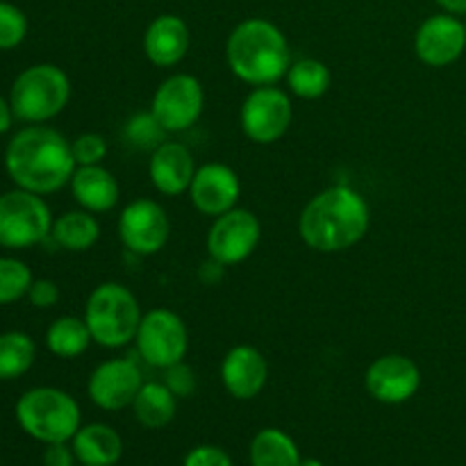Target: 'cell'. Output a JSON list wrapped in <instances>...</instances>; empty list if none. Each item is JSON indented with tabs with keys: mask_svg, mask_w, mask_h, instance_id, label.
<instances>
[{
	"mask_svg": "<svg viewBox=\"0 0 466 466\" xmlns=\"http://www.w3.org/2000/svg\"><path fill=\"white\" fill-rule=\"evenodd\" d=\"M5 168L18 189L48 196L71 185L77 164L71 141L55 127L27 126L9 139Z\"/></svg>",
	"mask_w": 466,
	"mask_h": 466,
	"instance_id": "cell-1",
	"label": "cell"
},
{
	"mask_svg": "<svg viewBox=\"0 0 466 466\" xmlns=\"http://www.w3.org/2000/svg\"><path fill=\"white\" fill-rule=\"evenodd\" d=\"M371 209L367 198L353 187L335 185L319 191L303 208L299 235L308 248L317 253H344L369 232Z\"/></svg>",
	"mask_w": 466,
	"mask_h": 466,
	"instance_id": "cell-2",
	"label": "cell"
},
{
	"mask_svg": "<svg viewBox=\"0 0 466 466\" xmlns=\"http://www.w3.org/2000/svg\"><path fill=\"white\" fill-rule=\"evenodd\" d=\"M226 59L232 76L246 85H278L291 66L289 41L268 18H246L228 35Z\"/></svg>",
	"mask_w": 466,
	"mask_h": 466,
	"instance_id": "cell-3",
	"label": "cell"
},
{
	"mask_svg": "<svg viewBox=\"0 0 466 466\" xmlns=\"http://www.w3.org/2000/svg\"><path fill=\"white\" fill-rule=\"evenodd\" d=\"M137 296L121 282H103L89 294L85 305V321L91 339L103 349H123L135 341L141 323Z\"/></svg>",
	"mask_w": 466,
	"mask_h": 466,
	"instance_id": "cell-4",
	"label": "cell"
},
{
	"mask_svg": "<svg viewBox=\"0 0 466 466\" xmlns=\"http://www.w3.org/2000/svg\"><path fill=\"white\" fill-rule=\"evenodd\" d=\"M16 421L32 440L44 444L71 441L80 431V405L57 387L27 390L16 403Z\"/></svg>",
	"mask_w": 466,
	"mask_h": 466,
	"instance_id": "cell-5",
	"label": "cell"
},
{
	"mask_svg": "<svg viewBox=\"0 0 466 466\" xmlns=\"http://www.w3.org/2000/svg\"><path fill=\"white\" fill-rule=\"evenodd\" d=\"M71 100V80L55 64H35L21 71L9 91L14 116L23 123H46Z\"/></svg>",
	"mask_w": 466,
	"mask_h": 466,
	"instance_id": "cell-6",
	"label": "cell"
},
{
	"mask_svg": "<svg viewBox=\"0 0 466 466\" xmlns=\"http://www.w3.org/2000/svg\"><path fill=\"white\" fill-rule=\"evenodd\" d=\"M53 214L44 196L25 189L0 194V246L21 250L32 248L50 237Z\"/></svg>",
	"mask_w": 466,
	"mask_h": 466,
	"instance_id": "cell-7",
	"label": "cell"
},
{
	"mask_svg": "<svg viewBox=\"0 0 466 466\" xmlns=\"http://www.w3.org/2000/svg\"><path fill=\"white\" fill-rule=\"evenodd\" d=\"M291 118H294V107H291L289 91L276 85L253 86L241 103V130L253 144L268 146L280 141L289 132Z\"/></svg>",
	"mask_w": 466,
	"mask_h": 466,
	"instance_id": "cell-8",
	"label": "cell"
},
{
	"mask_svg": "<svg viewBox=\"0 0 466 466\" xmlns=\"http://www.w3.org/2000/svg\"><path fill=\"white\" fill-rule=\"evenodd\" d=\"M135 344L137 353L146 364L155 369H167L185 360L189 350V330L180 314L157 308L141 317Z\"/></svg>",
	"mask_w": 466,
	"mask_h": 466,
	"instance_id": "cell-9",
	"label": "cell"
},
{
	"mask_svg": "<svg viewBox=\"0 0 466 466\" xmlns=\"http://www.w3.org/2000/svg\"><path fill=\"white\" fill-rule=\"evenodd\" d=\"M205 107L203 85L191 73H173L155 89L150 114L164 132L189 130Z\"/></svg>",
	"mask_w": 466,
	"mask_h": 466,
	"instance_id": "cell-10",
	"label": "cell"
},
{
	"mask_svg": "<svg viewBox=\"0 0 466 466\" xmlns=\"http://www.w3.org/2000/svg\"><path fill=\"white\" fill-rule=\"evenodd\" d=\"M262 237V223L250 209L235 208L214 218L208 232V253L223 267H237L255 253Z\"/></svg>",
	"mask_w": 466,
	"mask_h": 466,
	"instance_id": "cell-11",
	"label": "cell"
},
{
	"mask_svg": "<svg viewBox=\"0 0 466 466\" xmlns=\"http://www.w3.org/2000/svg\"><path fill=\"white\" fill-rule=\"evenodd\" d=\"M168 235H171V221L167 209L157 200H132L118 217V239L132 255L139 258L157 255L167 246Z\"/></svg>",
	"mask_w": 466,
	"mask_h": 466,
	"instance_id": "cell-12",
	"label": "cell"
},
{
	"mask_svg": "<svg viewBox=\"0 0 466 466\" xmlns=\"http://www.w3.org/2000/svg\"><path fill=\"white\" fill-rule=\"evenodd\" d=\"M141 385H144L141 369L132 360L114 358L105 360L91 371L86 391L96 408L105 412H118L132 408V400L139 394Z\"/></svg>",
	"mask_w": 466,
	"mask_h": 466,
	"instance_id": "cell-13",
	"label": "cell"
},
{
	"mask_svg": "<svg viewBox=\"0 0 466 466\" xmlns=\"http://www.w3.org/2000/svg\"><path fill=\"white\" fill-rule=\"evenodd\" d=\"M369 396L378 403L400 405L417 396L421 387V369L408 355L390 353L373 360L364 376Z\"/></svg>",
	"mask_w": 466,
	"mask_h": 466,
	"instance_id": "cell-14",
	"label": "cell"
},
{
	"mask_svg": "<svg viewBox=\"0 0 466 466\" xmlns=\"http://www.w3.org/2000/svg\"><path fill=\"white\" fill-rule=\"evenodd\" d=\"M466 50L464 21L453 14H435L419 25L414 35V53L426 66L444 68L458 62Z\"/></svg>",
	"mask_w": 466,
	"mask_h": 466,
	"instance_id": "cell-15",
	"label": "cell"
},
{
	"mask_svg": "<svg viewBox=\"0 0 466 466\" xmlns=\"http://www.w3.org/2000/svg\"><path fill=\"white\" fill-rule=\"evenodd\" d=\"M241 196L239 176L223 162H208L196 168L189 185V200L205 217H221L237 208Z\"/></svg>",
	"mask_w": 466,
	"mask_h": 466,
	"instance_id": "cell-16",
	"label": "cell"
},
{
	"mask_svg": "<svg viewBox=\"0 0 466 466\" xmlns=\"http://www.w3.org/2000/svg\"><path fill=\"white\" fill-rule=\"evenodd\" d=\"M268 380V362L262 350L250 344L232 346L221 362V382L237 400H253Z\"/></svg>",
	"mask_w": 466,
	"mask_h": 466,
	"instance_id": "cell-17",
	"label": "cell"
},
{
	"mask_svg": "<svg viewBox=\"0 0 466 466\" xmlns=\"http://www.w3.org/2000/svg\"><path fill=\"white\" fill-rule=\"evenodd\" d=\"M196 162L191 150L180 141H162L153 150L148 162V176L155 189L162 196H180L189 191L196 173Z\"/></svg>",
	"mask_w": 466,
	"mask_h": 466,
	"instance_id": "cell-18",
	"label": "cell"
},
{
	"mask_svg": "<svg viewBox=\"0 0 466 466\" xmlns=\"http://www.w3.org/2000/svg\"><path fill=\"white\" fill-rule=\"evenodd\" d=\"M189 27L176 14H159L144 32L146 57L159 68H171L180 64L189 53Z\"/></svg>",
	"mask_w": 466,
	"mask_h": 466,
	"instance_id": "cell-19",
	"label": "cell"
},
{
	"mask_svg": "<svg viewBox=\"0 0 466 466\" xmlns=\"http://www.w3.org/2000/svg\"><path fill=\"white\" fill-rule=\"evenodd\" d=\"M71 194L82 209L91 214L109 212L121 200V187L112 171L96 164V167H77L71 177Z\"/></svg>",
	"mask_w": 466,
	"mask_h": 466,
	"instance_id": "cell-20",
	"label": "cell"
},
{
	"mask_svg": "<svg viewBox=\"0 0 466 466\" xmlns=\"http://www.w3.org/2000/svg\"><path fill=\"white\" fill-rule=\"evenodd\" d=\"M71 446L77 462L85 466H114L123 455L121 435L105 423L80 426Z\"/></svg>",
	"mask_w": 466,
	"mask_h": 466,
	"instance_id": "cell-21",
	"label": "cell"
},
{
	"mask_svg": "<svg viewBox=\"0 0 466 466\" xmlns=\"http://www.w3.org/2000/svg\"><path fill=\"white\" fill-rule=\"evenodd\" d=\"M50 237L59 248L71 250V253H85V250L94 248L96 241L100 239V223L86 209H71L55 218Z\"/></svg>",
	"mask_w": 466,
	"mask_h": 466,
	"instance_id": "cell-22",
	"label": "cell"
},
{
	"mask_svg": "<svg viewBox=\"0 0 466 466\" xmlns=\"http://www.w3.org/2000/svg\"><path fill=\"white\" fill-rule=\"evenodd\" d=\"M135 419L148 431H159L176 419L177 399L164 382H144L132 400Z\"/></svg>",
	"mask_w": 466,
	"mask_h": 466,
	"instance_id": "cell-23",
	"label": "cell"
},
{
	"mask_svg": "<svg viewBox=\"0 0 466 466\" xmlns=\"http://www.w3.org/2000/svg\"><path fill=\"white\" fill-rule=\"evenodd\" d=\"M300 460L296 441L280 428H264L250 441L253 466H299Z\"/></svg>",
	"mask_w": 466,
	"mask_h": 466,
	"instance_id": "cell-24",
	"label": "cell"
},
{
	"mask_svg": "<svg viewBox=\"0 0 466 466\" xmlns=\"http://www.w3.org/2000/svg\"><path fill=\"white\" fill-rule=\"evenodd\" d=\"M91 341L94 339L85 317H59L46 330V349L62 360L80 358Z\"/></svg>",
	"mask_w": 466,
	"mask_h": 466,
	"instance_id": "cell-25",
	"label": "cell"
},
{
	"mask_svg": "<svg viewBox=\"0 0 466 466\" xmlns=\"http://www.w3.org/2000/svg\"><path fill=\"white\" fill-rule=\"evenodd\" d=\"M289 94L303 100H317L330 89V68L321 59H296L285 76Z\"/></svg>",
	"mask_w": 466,
	"mask_h": 466,
	"instance_id": "cell-26",
	"label": "cell"
},
{
	"mask_svg": "<svg viewBox=\"0 0 466 466\" xmlns=\"http://www.w3.org/2000/svg\"><path fill=\"white\" fill-rule=\"evenodd\" d=\"M36 360V346L25 332H3L0 335V380H16L25 376Z\"/></svg>",
	"mask_w": 466,
	"mask_h": 466,
	"instance_id": "cell-27",
	"label": "cell"
},
{
	"mask_svg": "<svg viewBox=\"0 0 466 466\" xmlns=\"http://www.w3.org/2000/svg\"><path fill=\"white\" fill-rule=\"evenodd\" d=\"M32 282L35 278L25 262L16 258H0V305L25 299Z\"/></svg>",
	"mask_w": 466,
	"mask_h": 466,
	"instance_id": "cell-28",
	"label": "cell"
},
{
	"mask_svg": "<svg viewBox=\"0 0 466 466\" xmlns=\"http://www.w3.org/2000/svg\"><path fill=\"white\" fill-rule=\"evenodd\" d=\"M27 35V16L16 5L0 0V50H12Z\"/></svg>",
	"mask_w": 466,
	"mask_h": 466,
	"instance_id": "cell-29",
	"label": "cell"
},
{
	"mask_svg": "<svg viewBox=\"0 0 466 466\" xmlns=\"http://www.w3.org/2000/svg\"><path fill=\"white\" fill-rule=\"evenodd\" d=\"M71 150L77 167H96L107 157L109 146L100 132H82L71 141Z\"/></svg>",
	"mask_w": 466,
	"mask_h": 466,
	"instance_id": "cell-30",
	"label": "cell"
},
{
	"mask_svg": "<svg viewBox=\"0 0 466 466\" xmlns=\"http://www.w3.org/2000/svg\"><path fill=\"white\" fill-rule=\"evenodd\" d=\"M127 137H130V141L135 146H139V148H157L162 141H159V135H164L162 126H159L157 121H155L153 114H137V116L130 118V123H127L126 127Z\"/></svg>",
	"mask_w": 466,
	"mask_h": 466,
	"instance_id": "cell-31",
	"label": "cell"
},
{
	"mask_svg": "<svg viewBox=\"0 0 466 466\" xmlns=\"http://www.w3.org/2000/svg\"><path fill=\"white\" fill-rule=\"evenodd\" d=\"M164 385L176 394V399H189V396H194L198 380H196L194 369L182 360V362L164 369Z\"/></svg>",
	"mask_w": 466,
	"mask_h": 466,
	"instance_id": "cell-32",
	"label": "cell"
},
{
	"mask_svg": "<svg viewBox=\"0 0 466 466\" xmlns=\"http://www.w3.org/2000/svg\"><path fill=\"white\" fill-rule=\"evenodd\" d=\"M182 466H232V460L221 446L200 444L185 455Z\"/></svg>",
	"mask_w": 466,
	"mask_h": 466,
	"instance_id": "cell-33",
	"label": "cell"
},
{
	"mask_svg": "<svg viewBox=\"0 0 466 466\" xmlns=\"http://www.w3.org/2000/svg\"><path fill=\"white\" fill-rule=\"evenodd\" d=\"M27 299H30V303L39 309L53 308V305H57V300H59L57 282L46 280V278L35 280L32 282L30 291H27Z\"/></svg>",
	"mask_w": 466,
	"mask_h": 466,
	"instance_id": "cell-34",
	"label": "cell"
},
{
	"mask_svg": "<svg viewBox=\"0 0 466 466\" xmlns=\"http://www.w3.org/2000/svg\"><path fill=\"white\" fill-rule=\"evenodd\" d=\"M76 453L68 441H57V444H46L44 466H76Z\"/></svg>",
	"mask_w": 466,
	"mask_h": 466,
	"instance_id": "cell-35",
	"label": "cell"
},
{
	"mask_svg": "<svg viewBox=\"0 0 466 466\" xmlns=\"http://www.w3.org/2000/svg\"><path fill=\"white\" fill-rule=\"evenodd\" d=\"M14 118L16 116H14V109L12 105H9V100L5 98V96H0V135H5V132L12 127Z\"/></svg>",
	"mask_w": 466,
	"mask_h": 466,
	"instance_id": "cell-36",
	"label": "cell"
},
{
	"mask_svg": "<svg viewBox=\"0 0 466 466\" xmlns=\"http://www.w3.org/2000/svg\"><path fill=\"white\" fill-rule=\"evenodd\" d=\"M437 7L444 14H453V16H466V0H435Z\"/></svg>",
	"mask_w": 466,
	"mask_h": 466,
	"instance_id": "cell-37",
	"label": "cell"
},
{
	"mask_svg": "<svg viewBox=\"0 0 466 466\" xmlns=\"http://www.w3.org/2000/svg\"><path fill=\"white\" fill-rule=\"evenodd\" d=\"M299 466H323V462L317 458H305V460H300Z\"/></svg>",
	"mask_w": 466,
	"mask_h": 466,
	"instance_id": "cell-38",
	"label": "cell"
},
{
	"mask_svg": "<svg viewBox=\"0 0 466 466\" xmlns=\"http://www.w3.org/2000/svg\"><path fill=\"white\" fill-rule=\"evenodd\" d=\"M464 27H466V21H464Z\"/></svg>",
	"mask_w": 466,
	"mask_h": 466,
	"instance_id": "cell-39",
	"label": "cell"
},
{
	"mask_svg": "<svg viewBox=\"0 0 466 466\" xmlns=\"http://www.w3.org/2000/svg\"><path fill=\"white\" fill-rule=\"evenodd\" d=\"M80 466H85V464H80Z\"/></svg>",
	"mask_w": 466,
	"mask_h": 466,
	"instance_id": "cell-40",
	"label": "cell"
}]
</instances>
